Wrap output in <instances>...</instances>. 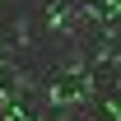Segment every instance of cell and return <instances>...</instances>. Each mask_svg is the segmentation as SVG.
Listing matches in <instances>:
<instances>
[]
</instances>
